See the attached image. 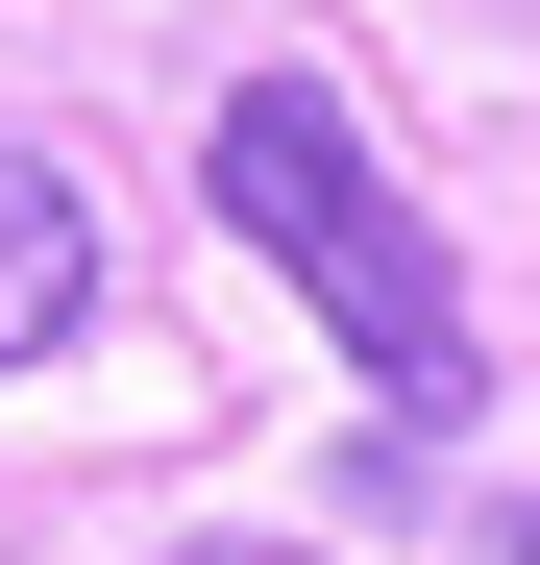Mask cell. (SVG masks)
<instances>
[{
    "label": "cell",
    "instance_id": "6da1fadb",
    "mask_svg": "<svg viewBox=\"0 0 540 565\" xmlns=\"http://www.w3.org/2000/svg\"><path fill=\"white\" fill-rule=\"evenodd\" d=\"M197 198H222V222L320 296V344L393 394V443H442V418H467V270H442V222L393 198L369 148H344V99H320V74H246V99L197 124Z\"/></svg>",
    "mask_w": 540,
    "mask_h": 565
},
{
    "label": "cell",
    "instance_id": "7a4b0ae2",
    "mask_svg": "<svg viewBox=\"0 0 540 565\" xmlns=\"http://www.w3.org/2000/svg\"><path fill=\"white\" fill-rule=\"evenodd\" d=\"M74 320H99V198H74L25 124H0V369H50Z\"/></svg>",
    "mask_w": 540,
    "mask_h": 565
},
{
    "label": "cell",
    "instance_id": "3957f363",
    "mask_svg": "<svg viewBox=\"0 0 540 565\" xmlns=\"http://www.w3.org/2000/svg\"><path fill=\"white\" fill-rule=\"evenodd\" d=\"M172 565H320V541H172Z\"/></svg>",
    "mask_w": 540,
    "mask_h": 565
},
{
    "label": "cell",
    "instance_id": "277c9868",
    "mask_svg": "<svg viewBox=\"0 0 540 565\" xmlns=\"http://www.w3.org/2000/svg\"><path fill=\"white\" fill-rule=\"evenodd\" d=\"M516 565H540V516H516Z\"/></svg>",
    "mask_w": 540,
    "mask_h": 565
}]
</instances>
